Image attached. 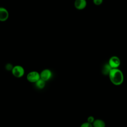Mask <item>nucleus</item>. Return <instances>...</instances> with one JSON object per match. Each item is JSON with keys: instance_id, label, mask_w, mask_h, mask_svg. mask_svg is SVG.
Wrapping results in <instances>:
<instances>
[{"instance_id": "nucleus-1", "label": "nucleus", "mask_w": 127, "mask_h": 127, "mask_svg": "<svg viewBox=\"0 0 127 127\" xmlns=\"http://www.w3.org/2000/svg\"><path fill=\"white\" fill-rule=\"evenodd\" d=\"M110 81L115 85H121L124 80V76L123 72L118 68H112L109 75Z\"/></svg>"}, {"instance_id": "nucleus-2", "label": "nucleus", "mask_w": 127, "mask_h": 127, "mask_svg": "<svg viewBox=\"0 0 127 127\" xmlns=\"http://www.w3.org/2000/svg\"><path fill=\"white\" fill-rule=\"evenodd\" d=\"M11 72L15 77L21 78L23 77L25 74V69L22 65H14Z\"/></svg>"}, {"instance_id": "nucleus-3", "label": "nucleus", "mask_w": 127, "mask_h": 127, "mask_svg": "<svg viewBox=\"0 0 127 127\" xmlns=\"http://www.w3.org/2000/svg\"><path fill=\"white\" fill-rule=\"evenodd\" d=\"M26 78L29 82L35 83L41 78L40 74L39 72L35 70L31 71L27 73Z\"/></svg>"}, {"instance_id": "nucleus-4", "label": "nucleus", "mask_w": 127, "mask_h": 127, "mask_svg": "<svg viewBox=\"0 0 127 127\" xmlns=\"http://www.w3.org/2000/svg\"><path fill=\"white\" fill-rule=\"evenodd\" d=\"M40 74V78L46 82L50 80L53 77V72L52 70L49 68H45L43 69Z\"/></svg>"}, {"instance_id": "nucleus-5", "label": "nucleus", "mask_w": 127, "mask_h": 127, "mask_svg": "<svg viewBox=\"0 0 127 127\" xmlns=\"http://www.w3.org/2000/svg\"><path fill=\"white\" fill-rule=\"evenodd\" d=\"M108 63L112 68H117L121 64V60L118 57L113 56L109 59Z\"/></svg>"}, {"instance_id": "nucleus-6", "label": "nucleus", "mask_w": 127, "mask_h": 127, "mask_svg": "<svg viewBox=\"0 0 127 127\" xmlns=\"http://www.w3.org/2000/svg\"><path fill=\"white\" fill-rule=\"evenodd\" d=\"M9 17V13L7 9L5 7L0 6V21L4 22Z\"/></svg>"}, {"instance_id": "nucleus-7", "label": "nucleus", "mask_w": 127, "mask_h": 127, "mask_svg": "<svg viewBox=\"0 0 127 127\" xmlns=\"http://www.w3.org/2000/svg\"><path fill=\"white\" fill-rule=\"evenodd\" d=\"M74 5L76 9L82 10L84 9L87 5L86 0H75Z\"/></svg>"}, {"instance_id": "nucleus-8", "label": "nucleus", "mask_w": 127, "mask_h": 127, "mask_svg": "<svg viewBox=\"0 0 127 127\" xmlns=\"http://www.w3.org/2000/svg\"><path fill=\"white\" fill-rule=\"evenodd\" d=\"M112 69V68L110 66V65L108 63L105 64H104L102 68V73L104 75H108L111 70Z\"/></svg>"}, {"instance_id": "nucleus-9", "label": "nucleus", "mask_w": 127, "mask_h": 127, "mask_svg": "<svg viewBox=\"0 0 127 127\" xmlns=\"http://www.w3.org/2000/svg\"><path fill=\"white\" fill-rule=\"evenodd\" d=\"M93 127H105L106 124L105 122L101 119H96L92 123Z\"/></svg>"}, {"instance_id": "nucleus-10", "label": "nucleus", "mask_w": 127, "mask_h": 127, "mask_svg": "<svg viewBox=\"0 0 127 127\" xmlns=\"http://www.w3.org/2000/svg\"><path fill=\"white\" fill-rule=\"evenodd\" d=\"M35 86L39 89H43L46 86V81L40 78L35 83Z\"/></svg>"}, {"instance_id": "nucleus-11", "label": "nucleus", "mask_w": 127, "mask_h": 127, "mask_svg": "<svg viewBox=\"0 0 127 127\" xmlns=\"http://www.w3.org/2000/svg\"><path fill=\"white\" fill-rule=\"evenodd\" d=\"M14 65L11 63H7L5 65V69L7 71H11Z\"/></svg>"}, {"instance_id": "nucleus-12", "label": "nucleus", "mask_w": 127, "mask_h": 127, "mask_svg": "<svg viewBox=\"0 0 127 127\" xmlns=\"http://www.w3.org/2000/svg\"><path fill=\"white\" fill-rule=\"evenodd\" d=\"M80 127H93V125L92 124L86 122H84V123H82L80 125Z\"/></svg>"}, {"instance_id": "nucleus-13", "label": "nucleus", "mask_w": 127, "mask_h": 127, "mask_svg": "<svg viewBox=\"0 0 127 127\" xmlns=\"http://www.w3.org/2000/svg\"><path fill=\"white\" fill-rule=\"evenodd\" d=\"M95 120V119L94 118V117L92 116H89L87 119V122L89 123H91L92 124V123H93V122Z\"/></svg>"}, {"instance_id": "nucleus-14", "label": "nucleus", "mask_w": 127, "mask_h": 127, "mask_svg": "<svg viewBox=\"0 0 127 127\" xmlns=\"http://www.w3.org/2000/svg\"><path fill=\"white\" fill-rule=\"evenodd\" d=\"M93 1L95 5H99L102 3L103 0H93Z\"/></svg>"}]
</instances>
